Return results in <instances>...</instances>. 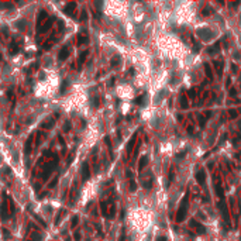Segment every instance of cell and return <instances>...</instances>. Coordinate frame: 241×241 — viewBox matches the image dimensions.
<instances>
[{
  "label": "cell",
  "instance_id": "obj_1",
  "mask_svg": "<svg viewBox=\"0 0 241 241\" xmlns=\"http://www.w3.org/2000/svg\"><path fill=\"white\" fill-rule=\"evenodd\" d=\"M186 212H188V196H185L180 202V206H179V210L176 213V221L180 223L185 220V216H186Z\"/></svg>",
  "mask_w": 241,
  "mask_h": 241
},
{
  "label": "cell",
  "instance_id": "obj_2",
  "mask_svg": "<svg viewBox=\"0 0 241 241\" xmlns=\"http://www.w3.org/2000/svg\"><path fill=\"white\" fill-rule=\"evenodd\" d=\"M197 35L200 38H203L204 41H207V40H210V38H213V33L207 28H202V30H197Z\"/></svg>",
  "mask_w": 241,
  "mask_h": 241
},
{
  "label": "cell",
  "instance_id": "obj_3",
  "mask_svg": "<svg viewBox=\"0 0 241 241\" xmlns=\"http://www.w3.org/2000/svg\"><path fill=\"white\" fill-rule=\"evenodd\" d=\"M220 210H221V213H223V217H224V220H226V223L227 224H230V219H228V210H227V206H226V203L224 202H220Z\"/></svg>",
  "mask_w": 241,
  "mask_h": 241
},
{
  "label": "cell",
  "instance_id": "obj_4",
  "mask_svg": "<svg viewBox=\"0 0 241 241\" xmlns=\"http://www.w3.org/2000/svg\"><path fill=\"white\" fill-rule=\"evenodd\" d=\"M190 224H192V227H193V228L196 230V231H197L199 234H204V233H206V228H204V227L202 226L199 221H196V220H192Z\"/></svg>",
  "mask_w": 241,
  "mask_h": 241
},
{
  "label": "cell",
  "instance_id": "obj_5",
  "mask_svg": "<svg viewBox=\"0 0 241 241\" xmlns=\"http://www.w3.org/2000/svg\"><path fill=\"white\" fill-rule=\"evenodd\" d=\"M82 178H83V180H88L90 178V171H89L88 162H83V165H82Z\"/></svg>",
  "mask_w": 241,
  "mask_h": 241
},
{
  "label": "cell",
  "instance_id": "obj_6",
  "mask_svg": "<svg viewBox=\"0 0 241 241\" xmlns=\"http://www.w3.org/2000/svg\"><path fill=\"white\" fill-rule=\"evenodd\" d=\"M195 178H196V180H197L199 185H204V180H206L204 171H197V172L195 173Z\"/></svg>",
  "mask_w": 241,
  "mask_h": 241
},
{
  "label": "cell",
  "instance_id": "obj_7",
  "mask_svg": "<svg viewBox=\"0 0 241 241\" xmlns=\"http://www.w3.org/2000/svg\"><path fill=\"white\" fill-rule=\"evenodd\" d=\"M76 7V3H68V4H66L65 6V9H64V13H65V14H68V16H71L72 14V10L73 9H75Z\"/></svg>",
  "mask_w": 241,
  "mask_h": 241
},
{
  "label": "cell",
  "instance_id": "obj_8",
  "mask_svg": "<svg viewBox=\"0 0 241 241\" xmlns=\"http://www.w3.org/2000/svg\"><path fill=\"white\" fill-rule=\"evenodd\" d=\"M68 54H69V50L66 47H64L61 50V52H59V61H64L65 58H68Z\"/></svg>",
  "mask_w": 241,
  "mask_h": 241
},
{
  "label": "cell",
  "instance_id": "obj_9",
  "mask_svg": "<svg viewBox=\"0 0 241 241\" xmlns=\"http://www.w3.org/2000/svg\"><path fill=\"white\" fill-rule=\"evenodd\" d=\"M147 164H148V156H147V155L141 156V159H140V164H138V169L145 168V166H147Z\"/></svg>",
  "mask_w": 241,
  "mask_h": 241
},
{
  "label": "cell",
  "instance_id": "obj_10",
  "mask_svg": "<svg viewBox=\"0 0 241 241\" xmlns=\"http://www.w3.org/2000/svg\"><path fill=\"white\" fill-rule=\"evenodd\" d=\"M135 104H140V106H144L145 104V95H141V96H138V97H135Z\"/></svg>",
  "mask_w": 241,
  "mask_h": 241
},
{
  "label": "cell",
  "instance_id": "obj_11",
  "mask_svg": "<svg viewBox=\"0 0 241 241\" xmlns=\"http://www.w3.org/2000/svg\"><path fill=\"white\" fill-rule=\"evenodd\" d=\"M19 52V47L17 44H11V48H10V54H17Z\"/></svg>",
  "mask_w": 241,
  "mask_h": 241
},
{
  "label": "cell",
  "instance_id": "obj_12",
  "mask_svg": "<svg viewBox=\"0 0 241 241\" xmlns=\"http://www.w3.org/2000/svg\"><path fill=\"white\" fill-rule=\"evenodd\" d=\"M2 219H3V220L7 219V216H6V204H4V203L2 204Z\"/></svg>",
  "mask_w": 241,
  "mask_h": 241
},
{
  "label": "cell",
  "instance_id": "obj_13",
  "mask_svg": "<svg viewBox=\"0 0 241 241\" xmlns=\"http://www.w3.org/2000/svg\"><path fill=\"white\" fill-rule=\"evenodd\" d=\"M219 48H220V44H219V43H216V44H214V47H213V48H209L207 51L210 52V54H213V52H214V51H217Z\"/></svg>",
  "mask_w": 241,
  "mask_h": 241
},
{
  "label": "cell",
  "instance_id": "obj_14",
  "mask_svg": "<svg viewBox=\"0 0 241 241\" xmlns=\"http://www.w3.org/2000/svg\"><path fill=\"white\" fill-rule=\"evenodd\" d=\"M130 189H131V192H134L135 189H137V185H135L134 180H131V182H130Z\"/></svg>",
  "mask_w": 241,
  "mask_h": 241
},
{
  "label": "cell",
  "instance_id": "obj_15",
  "mask_svg": "<svg viewBox=\"0 0 241 241\" xmlns=\"http://www.w3.org/2000/svg\"><path fill=\"white\" fill-rule=\"evenodd\" d=\"M151 186H152V180L151 179H149L148 182H144V188H147V189H149Z\"/></svg>",
  "mask_w": 241,
  "mask_h": 241
},
{
  "label": "cell",
  "instance_id": "obj_16",
  "mask_svg": "<svg viewBox=\"0 0 241 241\" xmlns=\"http://www.w3.org/2000/svg\"><path fill=\"white\" fill-rule=\"evenodd\" d=\"M86 55H88V52H83V54H82V55H80V59H79V64H82V62H83V61H85V57H86Z\"/></svg>",
  "mask_w": 241,
  "mask_h": 241
},
{
  "label": "cell",
  "instance_id": "obj_17",
  "mask_svg": "<svg viewBox=\"0 0 241 241\" xmlns=\"http://www.w3.org/2000/svg\"><path fill=\"white\" fill-rule=\"evenodd\" d=\"M44 17H47V13H45V11H41V14H40V17H38V21H40V23H41V20H43V19H44Z\"/></svg>",
  "mask_w": 241,
  "mask_h": 241
},
{
  "label": "cell",
  "instance_id": "obj_18",
  "mask_svg": "<svg viewBox=\"0 0 241 241\" xmlns=\"http://www.w3.org/2000/svg\"><path fill=\"white\" fill-rule=\"evenodd\" d=\"M78 221H79V219H78V217H76V216H75V217L72 219V226H76V223H78Z\"/></svg>",
  "mask_w": 241,
  "mask_h": 241
},
{
  "label": "cell",
  "instance_id": "obj_19",
  "mask_svg": "<svg viewBox=\"0 0 241 241\" xmlns=\"http://www.w3.org/2000/svg\"><path fill=\"white\" fill-rule=\"evenodd\" d=\"M125 240V234H124V230H123V233H121V237H120V241H124Z\"/></svg>",
  "mask_w": 241,
  "mask_h": 241
},
{
  "label": "cell",
  "instance_id": "obj_20",
  "mask_svg": "<svg viewBox=\"0 0 241 241\" xmlns=\"http://www.w3.org/2000/svg\"><path fill=\"white\" fill-rule=\"evenodd\" d=\"M230 113H231V117H233V118H236V117H237V113H236V111H234V110H231V111H230Z\"/></svg>",
  "mask_w": 241,
  "mask_h": 241
},
{
  "label": "cell",
  "instance_id": "obj_21",
  "mask_svg": "<svg viewBox=\"0 0 241 241\" xmlns=\"http://www.w3.org/2000/svg\"><path fill=\"white\" fill-rule=\"evenodd\" d=\"M156 241H166V237H158V240H156Z\"/></svg>",
  "mask_w": 241,
  "mask_h": 241
},
{
  "label": "cell",
  "instance_id": "obj_22",
  "mask_svg": "<svg viewBox=\"0 0 241 241\" xmlns=\"http://www.w3.org/2000/svg\"><path fill=\"white\" fill-rule=\"evenodd\" d=\"M185 154H186V151H183V152L178 154V155H176V156H178V158H180V156H183V155H185Z\"/></svg>",
  "mask_w": 241,
  "mask_h": 241
},
{
  "label": "cell",
  "instance_id": "obj_23",
  "mask_svg": "<svg viewBox=\"0 0 241 241\" xmlns=\"http://www.w3.org/2000/svg\"><path fill=\"white\" fill-rule=\"evenodd\" d=\"M4 236H6V238H9V231H7V230H4Z\"/></svg>",
  "mask_w": 241,
  "mask_h": 241
}]
</instances>
